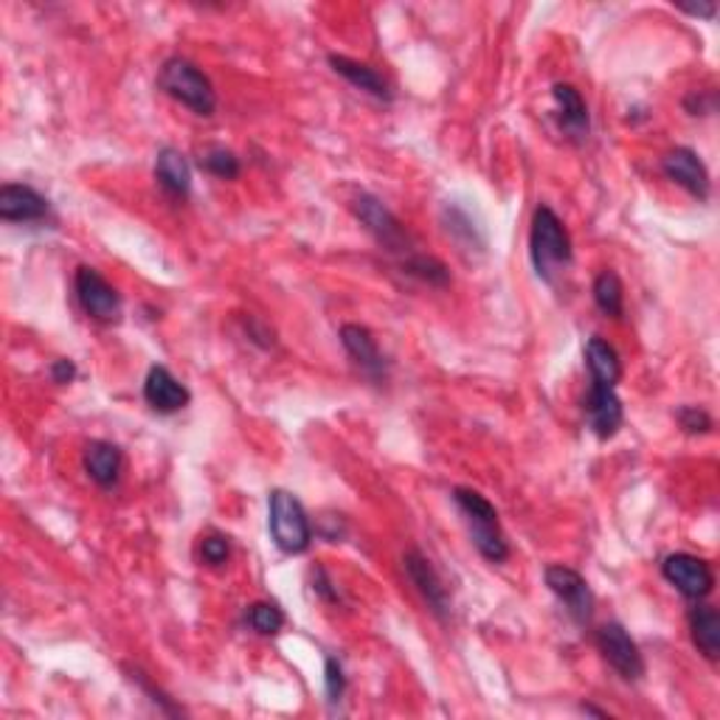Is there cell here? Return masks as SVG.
Returning <instances> with one entry per match:
<instances>
[{"instance_id":"cell-24","label":"cell","mask_w":720,"mask_h":720,"mask_svg":"<svg viewBox=\"0 0 720 720\" xmlns=\"http://www.w3.org/2000/svg\"><path fill=\"white\" fill-rule=\"evenodd\" d=\"M246 622L260 636H276L285 628V611L276 602H253L246 611Z\"/></svg>"},{"instance_id":"cell-23","label":"cell","mask_w":720,"mask_h":720,"mask_svg":"<svg viewBox=\"0 0 720 720\" xmlns=\"http://www.w3.org/2000/svg\"><path fill=\"white\" fill-rule=\"evenodd\" d=\"M403 271L408 276H417L419 282H428L434 287H448L450 285V271L445 262H439L436 257H428V253H411L408 260H403Z\"/></svg>"},{"instance_id":"cell-34","label":"cell","mask_w":720,"mask_h":720,"mask_svg":"<svg viewBox=\"0 0 720 720\" xmlns=\"http://www.w3.org/2000/svg\"><path fill=\"white\" fill-rule=\"evenodd\" d=\"M48 374H51V380H54V383H59V385L70 383V380L76 378L74 360H68V358H57V360H54V363H51Z\"/></svg>"},{"instance_id":"cell-9","label":"cell","mask_w":720,"mask_h":720,"mask_svg":"<svg viewBox=\"0 0 720 720\" xmlns=\"http://www.w3.org/2000/svg\"><path fill=\"white\" fill-rule=\"evenodd\" d=\"M76 302L96 321H116L121 313V296L108 279L94 268H79L74 276Z\"/></svg>"},{"instance_id":"cell-29","label":"cell","mask_w":720,"mask_h":720,"mask_svg":"<svg viewBox=\"0 0 720 720\" xmlns=\"http://www.w3.org/2000/svg\"><path fill=\"white\" fill-rule=\"evenodd\" d=\"M324 689H327V701L332 707L341 703L343 692H347V673L336 656H327V662H324Z\"/></svg>"},{"instance_id":"cell-18","label":"cell","mask_w":720,"mask_h":720,"mask_svg":"<svg viewBox=\"0 0 720 720\" xmlns=\"http://www.w3.org/2000/svg\"><path fill=\"white\" fill-rule=\"evenodd\" d=\"M329 65H332V70H336L338 76H343L352 88L363 90V94L374 96V99L380 101H392L394 99V90L392 85L385 83L383 76L378 74V70L372 68V65L367 63H358V59H349V57H341V54H329Z\"/></svg>"},{"instance_id":"cell-35","label":"cell","mask_w":720,"mask_h":720,"mask_svg":"<svg viewBox=\"0 0 720 720\" xmlns=\"http://www.w3.org/2000/svg\"><path fill=\"white\" fill-rule=\"evenodd\" d=\"M678 9L692 14V18H707V20H714V14H718V7H714V3H698V7H678Z\"/></svg>"},{"instance_id":"cell-15","label":"cell","mask_w":720,"mask_h":720,"mask_svg":"<svg viewBox=\"0 0 720 720\" xmlns=\"http://www.w3.org/2000/svg\"><path fill=\"white\" fill-rule=\"evenodd\" d=\"M144 400L159 414H175L189 405L192 392L166 367H152L144 380Z\"/></svg>"},{"instance_id":"cell-12","label":"cell","mask_w":720,"mask_h":720,"mask_svg":"<svg viewBox=\"0 0 720 720\" xmlns=\"http://www.w3.org/2000/svg\"><path fill=\"white\" fill-rule=\"evenodd\" d=\"M51 215V203L37 189L25 184L0 186V220L3 222H43Z\"/></svg>"},{"instance_id":"cell-26","label":"cell","mask_w":720,"mask_h":720,"mask_svg":"<svg viewBox=\"0 0 720 720\" xmlns=\"http://www.w3.org/2000/svg\"><path fill=\"white\" fill-rule=\"evenodd\" d=\"M200 166L220 181H237L242 172L240 159L226 146H209L206 152H200Z\"/></svg>"},{"instance_id":"cell-6","label":"cell","mask_w":720,"mask_h":720,"mask_svg":"<svg viewBox=\"0 0 720 720\" xmlns=\"http://www.w3.org/2000/svg\"><path fill=\"white\" fill-rule=\"evenodd\" d=\"M546 586H549L552 594L566 606V613H569L571 620L577 622L580 628H586L594 617V591L586 582V577L580 571L569 569V566H549L546 569Z\"/></svg>"},{"instance_id":"cell-13","label":"cell","mask_w":720,"mask_h":720,"mask_svg":"<svg viewBox=\"0 0 720 720\" xmlns=\"http://www.w3.org/2000/svg\"><path fill=\"white\" fill-rule=\"evenodd\" d=\"M341 343L349 358L358 363L360 372L367 374L369 380H374V383H383L385 374H389V367H385V358L383 352H380L378 341H374V336L363 324H343Z\"/></svg>"},{"instance_id":"cell-8","label":"cell","mask_w":720,"mask_h":720,"mask_svg":"<svg viewBox=\"0 0 720 720\" xmlns=\"http://www.w3.org/2000/svg\"><path fill=\"white\" fill-rule=\"evenodd\" d=\"M597 647H600L602 658H606L625 681H639V678L645 676L642 651H639L631 633H628L620 622H606V625L597 631Z\"/></svg>"},{"instance_id":"cell-3","label":"cell","mask_w":720,"mask_h":720,"mask_svg":"<svg viewBox=\"0 0 720 720\" xmlns=\"http://www.w3.org/2000/svg\"><path fill=\"white\" fill-rule=\"evenodd\" d=\"M159 88L197 116H215V85L195 63L184 57H170L159 70Z\"/></svg>"},{"instance_id":"cell-5","label":"cell","mask_w":720,"mask_h":720,"mask_svg":"<svg viewBox=\"0 0 720 720\" xmlns=\"http://www.w3.org/2000/svg\"><path fill=\"white\" fill-rule=\"evenodd\" d=\"M352 211L354 217H358L360 226L367 228L380 248H385V251L400 257V260H408L411 253H417L414 251V242H411V234L405 231V226L394 217V211L389 209L380 197L360 192L352 203Z\"/></svg>"},{"instance_id":"cell-17","label":"cell","mask_w":720,"mask_h":720,"mask_svg":"<svg viewBox=\"0 0 720 720\" xmlns=\"http://www.w3.org/2000/svg\"><path fill=\"white\" fill-rule=\"evenodd\" d=\"M155 181L170 197L186 200L192 192V170L184 152L175 146H161L155 155Z\"/></svg>"},{"instance_id":"cell-28","label":"cell","mask_w":720,"mask_h":720,"mask_svg":"<svg viewBox=\"0 0 720 720\" xmlns=\"http://www.w3.org/2000/svg\"><path fill=\"white\" fill-rule=\"evenodd\" d=\"M228 557H231V544H228V537L220 535V532H211L200 541V560L211 569H220L226 566Z\"/></svg>"},{"instance_id":"cell-27","label":"cell","mask_w":720,"mask_h":720,"mask_svg":"<svg viewBox=\"0 0 720 720\" xmlns=\"http://www.w3.org/2000/svg\"><path fill=\"white\" fill-rule=\"evenodd\" d=\"M127 673H130V681H133L135 687L141 689V692H146V696H150V701L155 703V707H159L161 712H164V714H172V718H177V714H184V709L177 707V703L172 701L170 696H166L164 689L155 687V684H152L150 678H146V673L133 670V667H127Z\"/></svg>"},{"instance_id":"cell-2","label":"cell","mask_w":720,"mask_h":720,"mask_svg":"<svg viewBox=\"0 0 720 720\" xmlns=\"http://www.w3.org/2000/svg\"><path fill=\"white\" fill-rule=\"evenodd\" d=\"M454 501L465 515V521H468L470 541L479 549V555L490 563H504L510 557V544H506L504 530H501L495 506L470 487H456Z\"/></svg>"},{"instance_id":"cell-25","label":"cell","mask_w":720,"mask_h":720,"mask_svg":"<svg viewBox=\"0 0 720 720\" xmlns=\"http://www.w3.org/2000/svg\"><path fill=\"white\" fill-rule=\"evenodd\" d=\"M443 222H445V231H448L450 237H456L461 246L484 248V234H481L479 226L470 220V215L465 209H459V206H445Z\"/></svg>"},{"instance_id":"cell-10","label":"cell","mask_w":720,"mask_h":720,"mask_svg":"<svg viewBox=\"0 0 720 720\" xmlns=\"http://www.w3.org/2000/svg\"><path fill=\"white\" fill-rule=\"evenodd\" d=\"M403 569H405V577L411 580V586L417 588L419 597L428 602L430 613H434L436 620H443V622L448 620V617H450L448 586L443 582L439 571L430 566L428 557H425L423 552H417V549H408L403 555Z\"/></svg>"},{"instance_id":"cell-21","label":"cell","mask_w":720,"mask_h":720,"mask_svg":"<svg viewBox=\"0 0 720 720\" xmlns=\"http://www.w3.org/2000/svg\"><path fill=\"white\" fill-rule=\"evenodd\" d=\"M689 636L703 658H720V613L712 606H696L689 611Z\"/></svg>"},{"instance_id":"cell-1","label":"cell","mask_w":720,"mask_h":720,"mask_svg":"<svg viewBox=\"0 0 720 720\" xmlns=\"http://www.w3.org/2000/svg\"><path fill=\"white\" fill-rule=\"evenodd\" d=\"M530 257L537 279L546 282V285H555L557 273L563 268H569L571 260H575L569 231L549 206H537L535 215H532Z\"/></svg>"},{"instance_id":"cell-31","label":"cell","mask_w":720,"mask_h":720,"mask_svg":"<svg viewBox=\"0 0 720 720\" xmlns=\"http://www.w3.org/2000/svg\"><path fill=\"white\" fill-rule=\"evenodd\" d=\"M714 90H692V94L684 99V110H687L689 116H712L714 113Z\"/></svg>"},{"instance_id":"cell-16","label":"cell","mask_w":720,"mask_h":720,"mask_svg":"<svg viewBox=\"0 0 720 720\" xmlns=\"http://www.w3.org/2000/svg\"><path fill=\"white\" fill-rule=\"evenodd\" d=\"M552 96H555L557 105V124L571 141L582 144L588 141V133H591V116H588V105L582 101L580 90L575 85L557 83L552 88Z\"/></svg>"},{"instance_id":"cell-4","label":"cell","mask_w":720,"mask_h":720,"mask_svg":"<svg viewBox=\"0 0 720 720\" xmlns=\"http://www.w3.org/2000/svg\"><path fill=\"white\" fill-rule=\"evenodd\" d=\"M268 530L273 544L285 555H304L313 544V524L302 501L287 490H271L268 495Z\"/></svg>"},{"instance_id":"cell-33","label":"cell","mask_w":720,"mask_h":720,"mask_svg":"<svg viewBox=\"0 0 720 720\" xmlns=\"http://www.w3.org/2000/svg\"><path fill=\"white\" fill-rule=\"evenodd\" d=\"M246 327H248V336H251V341L257 343V347H262V349L273 347V329H268L265 324H260L257 318H251V316H248Z\"/></svg>"},{"instance_id":"cell-30","label":"cell","mask_w":720,"mask_h":720,"mask_svg":"<svg viewBox=\"0 0 720 720\" xmlns=\"http://www.w3.org/2000/svg\"><path fill=\"white\" fill-rule=\"evenodd\" d=\"M676 423L681 425L684 434H689V436L709 434L714 425L712 417H709V411L698 408V405H681V408L676 411Z\"/></svg>"},{"instance_id":"cell-32","label":"cell","mask_w":720,"mask_h":720,"mask_svg":"<svg viewBox=\"0 0 720 720\" xmlns=\"http://www.w3.org/2000/svg\"><path fill=\"white\" fill-rule=\"evenodd\" d=\"M313 591H316L324 602H332V606L341 600V597H338V588L332 586V580H329V575L321 569V566L313 569Z\"/></svg>"},{"instance_id":"cell-19","label":"cell","mask_w":720,"mask_h":720,"mask_svg":"<svg viewBox=\"0 0 720 720\" xmlns=\"http://www.w3.org/2000/svg\"><path fill=\"white\" fill-rule=\"evenodd\" d=\"M83 465H85V473H88L96 484L105 487V490H110V487L119 484L121 465H124V459H121L119 445L105 443V439H96V443H90L88 448H85Z\"/></svg>"},{"instance_id":"cell-22","label":"cell","mask_w":720,"mask_h":720,"mask_svg":"<svg viewBox=\"0 0 720 720\" xmlns=\"http://www.w3.org/2000/svg\"><path fill=\"white\" fill-rule=\"evenodd\" d=\"M591 293H594V304L600 307V313H606L608 318L625 316V287H622V279L617 273L602 271L594 279Z\"/></svg>"},{"instance_id":"cell-36","label":"cell","mask_w":720,"mask_h":720,"mask_svg":"<svg viewBox=\"0 0 720 720\" xmlns=\"http://www.w3.org/2000/svg\"><path fill=\"white\" fill-rule=\"evenodd\" d=\"M582 712H588V714H597V718H608V712H602V709H597V707H591V703H582Z\"/></svg>"},{"instance_id":"cell-11","label":"cell","mask_w":720,"mask_h":720,"mask_svg":"<svg viewBox=\"0 0 720 720\" xmlns=\"http://www.w3.org/2000/svg\"><path fill=\"white\" fill-rule=\"evenodd\" d=\"M664 175L670 177L673 184L681 186L684 192H689L698 200H709L712 195V181H709V170L703 166V161L698 159L696 150L689 146H676L664 155L662 161Z\"/></svg>"},{"instance_id":"cell-20","label":"cell","mask_w":720,"mask_h":720,"mask_svg":"<svg viewBox=\"0 0 720 720\" xmlns=\"http://www.w3.org/2000/svg\"><path fill=\"white\" fill-rule=\"evenodd\" d=\"M586 367H588V374H591V383L617 389V383L622 380L620 354H617V349L600 336H594L586 343Z\"/></svg>"},{"instance_id":"cell-14","label":"cell","mask_w":720,"mask_h":720,"mask_svg":"<svg viewBox=\"0 0 720 720\" xmlns=\"http://www.w3.org/2000/svg\"><path fill=\"white\" fill-rule=\"evenodd\" d=\"M586 414L588 425L600 439H611L620 434L622 423H625V411H622V400L617 397V389L611 385L591 383L586 397Z\"/></svg>"},{"instance_id":"cell-7","label":"cell","mask_w":720,"mask_h":720,"mask_svg":"<svg viewBox=\"0 0 720 720\" xmlns=\"http://www.w3.org/2000/svg\"><path fill=\"white\" fill-rule=\"evenodd\" d=\"M662 577L676 588L678 594H684L692 602H701L703 597L712 594L714 575L709 569V563L696 555H687V552H676V555L664 557Z\"/></svg>"}]
</instances>
